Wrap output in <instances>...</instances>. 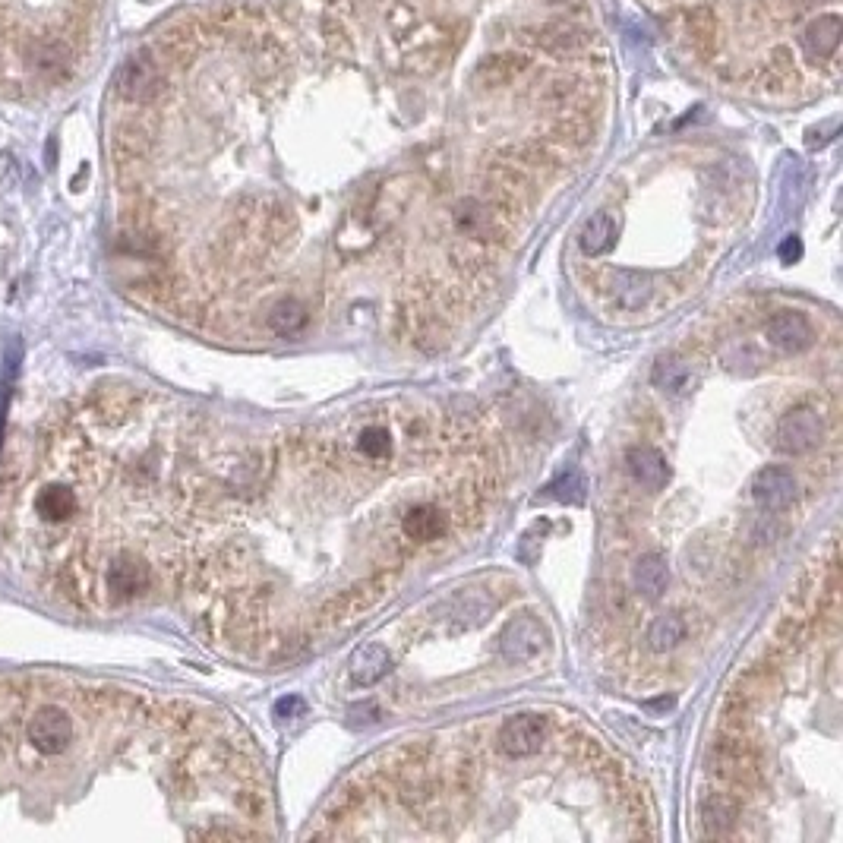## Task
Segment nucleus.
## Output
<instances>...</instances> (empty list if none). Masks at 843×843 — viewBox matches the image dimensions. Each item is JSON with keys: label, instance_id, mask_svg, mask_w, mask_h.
<instances>
[{"label": "nucleus", "instance_id": "1", "mask_svg": "<svg viewBox=\"0 0 843 843\" xmlns=\"http://www.w3.org/2000/svg\"><path fill=\"white\" fill-rule=\"evenodd\" d=\"M452 509L433 503V499H417L398 518V531L411 547H430L452 531Z\"/></svg>", "mask_w": 843, "mask_h": 843}, {"label": "nucleus", "instance_id": "2", "mask_svg": "<svg viewBox=\"0 0 843 843\" xmlns=\"http://www.w3.org/2000/svg\"><path fill=\"white\" fill-rule=\"evenodd\" d=\"M550 733V720L544 714H512L496 730V749L509 758H531L544 749Z\"/></svg>", "mask_w": 843, "mask_h": 843}, {"label": "nucleus", "instance_id": "3", "mask_svg": "<svg viewBox=\"0 0 843 843\" xmlns=\"http://www.w3.org/2000/svg\"><path fill=\"white\" fill-rule=\"evenodd\" d=\"M452 42H455L452 29L439 26V23H414L405 35H398L405 64L414 70H433L439 60L446 57Z\"/></svg>", "mask_w": 843, "mask_h": 843}, {"label": "nucleus", "instance_id": "4", "mask_svg": "<svg viewBox=\"0 0 843 843\" xmlns=\"http://www.w3.org/2000/svg\"><path fill=\"white\" fill-rule=\"evenodd\" d=\"M162 89H165L162 67H158V60L149 51L133 54L127 64L120 67V73H117V92L130 105L155 102V98L162 95Z\"/></svg>", "mask_w": 843, "mask_h": 843}, {"label": "nucleus", "instance_id": "5", "mask_svg": "<svg viewBox=\"0 0 843 843\" xmlns=\"http://www.w3.org/2000/svg\"><path fill=\"white\" fill-rule=\"evenodd\" d=\"M821 433H825V424H821V414L812 405H799L793 411H787L777 424V449L787 455H806L812 449H818Z\"/></svg>", "mask_w": 843, "mask_h": 843}, {"label": "nucleus", "instance_id": "6", "mask_svg": "<svg viewBox=\"0 0 843 843\" xmlns=\"http://www.w3.org/2000/svg\"><path fill=\"white\" fill-rule=\"evenodd\" d=\"M752 499L761 512H771V515L787 512L796 499V477L780 465L761 468L752 477Z\"/></svg>", "mask_w": 843, "mask_h": 843}, {"label": "nucleus", "instance_id": "7", "mask_svg": "<svg viewBox=\"0 0 843 843\" xmlns=\"http://www.w3.org/2000/svg\"><path fill=\"white\" fill-rule=\"evenodd\" d=\"M499 648H503V657L509 664H525V660H534L544 648V626L534 616H518L512 619L503 638H499Z\"/></svg>", "mask_w": 843, "mask_h": 843}, {"label": "nucleus", "instance_id": "8", "mask_svg": "<svg viewBox=\"0 0 843 843\" xmlns=\"http://www.w3.org/2000/svg\"><path fill=\"white\" fill-rule=\"evenodd\" d=\"M765 335L780 351H806L815 341V329L806 313L799 310H780L765 323Z\"/></svg>", "mask_w": 843, "mask_h": 843}, {"label": "nucleus", "instance_id": "9", "mask_svg": "<svg viewBox=\"0 0 843 843\" xmlns=\"http://www.w3.org/2000/svg\"><path fill=\"white\" fill-rule=\"evenodd\" d=\"M626 468H629V474H632L635 484L645 487V490H651V493L664 490L667 480H670L667 455L660 452L657 446H648V443L632 446V449L626 452Z\"/></svg>", "mask_w": 843, "mask_h": 843}, {"label": "nucleus", "instance_id": "10", "mask_svg": "<svg viewBox=\"0 0 843 843\" xmlns=\"http://www.w3.org/2000/svg\"><path fill=\"white\" fill-rule=\"evenodd\" d=\"M521 38H525L531 48H544L550 54H578L588 45V32L578 29L575 23H544V26L521 32Z\"/></svg>", "mask_w": 843, "mask_h": 843}, {"label": "nucleus", "instance_id": "11", "mask_svg": "<svg viewBox=\"0 0 843 843\" xmlns=\"http://www.w3.org/2000/svg\"><path fill=\"white\" fill-rule=\"evenodd\" d=\"M531 64H534V60H531L528 51H496V54H487L484 60H480L477 76H480V83H484V86L499 89V86H509L515 76L528 73Z\"/></svg>", "mask_w": 843, "mask_h": 843}, {"label": "nucleus", "instance_id": "12", "mask_svg": "<svg viewBox=\"0 0 843 843\" xmlns=\"http://www.w3.org/2000/svg\"><path fill=\"white\" fill-rule=\"evenodd\" d=\"M802 48H806L818 60L837 57V48H840V16L837 13H825V16L812 19V23L806 26V32H802Z\"/></svg>", "mask_w": 843, "mask_h": 843}, {"label": "nucleus", "instance_id": "13", "mask_svg": "<svg viewBox=\"0 0 843 843\" xmlns=\"http://www.w3.org/2000/svg\"><path fill=\"white\" fill-rule=\"evenodd\" d=\"M389 667H392V657L383 645H364L351 657V679L357 686H373V682H379L389 673Z\"/></svg>", "mask_w": 843, "mask_h": 843}, {"label": "nucleus", "instance_id": "14", "mask_svg": "<svg viewBox=\"0 0 843 843\" xmlns=\"http://www.w3.org/2000/svg\"><path fill=\"white\" fill-rule=\"evenodd\" d=\"M354 449H357V455L360 458H367V461H386L389 455H392V449H395V436H392V430L383 424V420H370V424H364L357 430V436H354Z\"/></svg>", "mask_w": 843, "mask_h": 843}, {"label": "nucleus", "instance_id": "15", "mask_svg": "<svg viewBox=\"0 0 843 843\" xmlns=\"http://www.w3.org/2000/svg\"><path fill=\"white\" fill-rule=\"evenodd\" d=\"M307 323H310V313L297 297H281L266 310V326L275 335H297Z\"/></svg>", "mask_w": 843, "mask_h": 843}, {"label": "nucleus", "instance_id": "16", "mask_svg": "<svg viewBox=\"0 0 843 843\" xmlns=\"http://www.w3.org/2000/svg\"><path fill=\"white\" fill-rule=\"evenodd\" d=\"M635 588L645 594V597H660L667 591V581H670V569H667V556L660 553H645L635 562Z\"/></svg>", "mask_w": 843, "mask_h": 843}, {"label": "nucleus", "instance_id": "17", "mask_svg": "<svg viewBox=\"0 0 843 843\" xmlns=\"http://www.w3.org/2000/svg\"><path fill=\"white\" fill-rule=\"evenodd\" d=\"M682 26H686L689 38L701 51H705V54L714 51V42H717V13L708 4H698V7L686 10V16H682Z\"/></svg>", "mask_w": 843, "mask_h": 843}, {"label": "nucleus", "instance_id": "18", "mask_svg": "<svg viewBox=\"0 0 843 843\" xmlns=\"http://www.w3.org/2000/svg\"><path fill=\"white\" fill-rule=\"evenodd\" d=\"M616 244V222L610 212H597L588 218L585 231H581V250L588 256H600L607 253Z\"/></svg>", "mask_w": 843, "mask_h": 843}, {"label": "nucleus", "instance_id": "19", "mask_svg": "<svg viewBox=\"0 0 843 843\" xmlns=\"http://www.w3.org/2000/svg\"><path fill=\"white\" fill-rule=\"evenodd\" d=\"M651 383H654V389H664L670 395H679V392H686L692 386V367L682 357H664L660 364H654Z\"/></svg>", "mask_w": 843, "mask_h": 843}, {"label": "nucleus", "instance_id": "20", "mask_svg": "<svg viewBox=\"0 0 843 843\" xmlns=\"http://www.w3.org/2000/svg\"><path fill=\"white\" fill-rule=\"evenodd\" d=\"M613 297L622 310H641L651 297V281L635 272H619L613 278Z\"/></svg>", "mask_w": 843, "mask_h": 843}, {"label": "nucleus", "instance_id": "21", "mask_svg": "<svg viewBox=\"0 0 843 843\" xmlns=\"http://www.w3.org/2000/svg\"><path fill=\"white\" fill-rule=\"evenodd\" d=\"M686 632H689L686 619H682L679 613H664L651 622L648 645H651V651H670V648L679 645L682 638H686Z\"/></svg>", "mask_w": 843, "mask_h": 843}, {"label": "nucleus", "instance_id": "22", "mask_svg": "<svg viewBox=\"0 0 843 843\" xmlns=\"http://www.w3.org/2000/svg\"><path fill=\"white\" fill-rule=\"evenodd\" d=\"M547 496L553 499H566V503H578L581 496H585V480L578 477V471H566L559 480L547 487Z\"/></svg>", "mask_w": 843, "mask_h": 843}, {"label": "nucleus", "instance_id": "23", "mask_svg": "<svg viewBox=\"0 0 843 843\" xmlns=\"http://www.w3.org/2000/svg\"><path fill=\"white\" fill-rule=\"evenodd\" d=\"M414 23H417L414 7H408V4H395V7L389 10V26H392V35H395V38H398V35H405Z\"/></svg>", "mask_w": 843, "mask_h": 843}, {"label": "nucleus", "instance_id": "24", "mask_svg": "<svg viewBox=\"0 0 843 843\" xmlns=\"http://www.w3.org/2000/svg\"><path fill=\"white\" fill-rule=\"evenodd\" d=\"M10 733L0 727V780H4V774H7V765H10Z\"/></svg>", "mask_w": 843, "mask_h": 843}, {"label": "nucleus", "instance_id": "25", "mask_svg": "<svg viewBox=\"0 0 843 843\" xmlns=\"http://www.w3.org/2000/svg\"><path fill=\"white\" fill-rule=\"evenodd\" d=\"M291 711H304V701H300V698H285V701H278V714H291Z\"/></svg>", "mask_w": 843, "mask_h": 843}, {"label": "nucleus", "instance_id": "26", "mask_svg": "<svg viewBox=\"0 0 843 843\" xmlns=\"http://www.w3.org/2000/svg\"><path fill=\"white\" fill-rule=\"evenodd\" d=\"M799 253H802V247H799V240H787V244H784V250H780V256H784V259H787V263H790V259H796Z\"/></svg>", "mask_w": 843, "mask_h": 843}, {"label": "nucleus", "instance_id": "27", "mask_svg": "<svg viewBox=\"0 0 843 843\" xmlns=\"http://www.w3.org/2000/svg\"><path fill=\"white\" fill-rule=\"evenodd\" d=\"M562 4H581V0H562Z\"/></svg>", "mask_w": 843, "mask_h": 843}]
</instances>
